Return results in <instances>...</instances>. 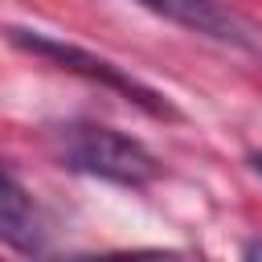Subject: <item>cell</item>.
<instances>
[{"instance_id":"1","label":"cell","mask_w":262,"mask_h":262,"mask_svg":"<svg viewBox=\"0 0 262 262\" xmlns=\"http://www.w3.org/2000/svg\"><path fill=\"white\" fill-rule=\"evenodd\" d=\"M53 156L61 160V168L82 172V176H98L123 188H143L160 176V160L131 135L102 127V123H61L49 131Z\"/></svg>"},{"instance_id":"2","label":"cell","mask_w":262,"mask_h":262,"mask_svg":"<svg viewBox=\"0 0 262 262\" xmlns=\"http://www.w3.org/2000/svg\"><path fill=\"white\" fill-rule=\"evenodd\" d=\"M4 37H8L12 45H20L25 53H37V57L53 61V66H57V70H66V74H78V78H86V82H98V86H106V90L123 94L127 102L143 106V111H147V115H156V119H176V106H172L160 90L143 86V82H139V78H131L123 66H115V61H106V57L90 53V49H78V45L61 41V37H49V33H37V29H16V25H8V29H4Z\"/></svg>"},{"instance_id":"3","label":"cell","mask_w":262,"mask_h":262,"mask_svg":"<svg viewBox=\"0 0 262 262\" xmlns=\"http://www.w3.org/2000/svg\"><path fill=\"white\" fill-rule=\"evenodd\" d=\"M135 4L180 25V29H188V33H196V37H209V41H221V45H233V49H250V53L262 49L258 29L221 0H135Z\"/></svg>"},{"instance_id":"4","label":"cell","mask_w":262,"mask_h":262,"mask_svg":"<svg viewBox=\"0 0 262 262\" xmlns=\"http://www.w3.org/2000/svg\"><path fill=\"white\" fill-rule=\"evenodd\" d=\"M0 242H8L20 254H37L45 246V221L33 205L29 188L4 168L0 160Z\"/></svg>"},{"instance_id":"5","label":"cell","mask_w":262,"mask_h":262,"mask_svg":"<svg viewBox=\"0 0 262 262\" xmlns=\"http://www.w3.org/2000/svg\"><path fill=\"white\" fill-rule=\"evenodd\" d=\"M246 254H250V258H262V242H254V246H246Z\"/></svg>"},{"instance_id":"6","label":"cell","mask_w":262,"mask_h":262,"mask_svg":"<svg viewBox=\"0 0 262 262\" xmlns=\"http://www.w3.org/2000/svg\"><path fill=\"white\" fill-rule=\"evenodd\" d=\"M254 168H258V172H262V156H254Z\"/></svg>"}]
</instances>
